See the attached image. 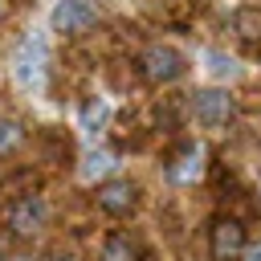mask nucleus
<instances>
[{
    "label": "nucleus",
    "mask_w": 261,
    "mask_h": 261,
    "mask_svg": "<svg viewBox=\"0 0 261 261\" xmlns=\"http://www.w3.org/2000/svg\"><path fill=\"white\" fill-rule=\"evenodd\" d=\"M12 73L24 90H41V82H45V37L41 33L20 41V49L12 57Z\"/></svg>",
    "instance_id": "nucleus-1"
},
{
    "label": "nucleus",
    "mask_w": 261,
    "mask_h": 261,
    "mask_svg": "<svg viewBox=\"0 0 261 261\" xmlns=\"http://www.w3.org/2000/svg\"><path fill=\"white\" fill-rule=\"evenodd\" d=\"M45 220H49V204H45V196H37V192L16 196L12 208H8V228H12L16 237H33V232H41Z\"/></svg>",
    "instance_id": "nucleus-2"
},
{
    "label": "nucleus",
    "mask_w": 261,
    "mask_h": 261,
    "mask_svg": "<svg viewBox=\"0 0 261 261\" xmlns=\"http://www.w3.org/2000/svg\"><path fill=\"white\" fill-rule=\"evenodd\" d=\"M208 253H212V261H237L245 253V228H241V220H232V216L216 220L212 237H208Z\"/></svg>",
    "instance_id": "nucleus-3"
},
{
    "label": "nucleus",
    "mask_w": 261,
    "mask_h": 261,
    "mask_svg": "<svg viewBox=\"0 0 261 261\" xmlns=\"http://www.w3.org/2000/svg\"><path fill=\"white\" fill-rule=\"evenodd\" d=\"M184 53L179 49H171V45H151L147 53H143V73L151 77V82H175V77H184Z\"/></svg>",
    "instance_id": "nucleus-4"
},
{
    "label": "nucleus",
    "mask_w": 261,
    "mask_h": 261,
    "mask_svg": "<svg viewBox=\"0 0 261 261\" xmlns=\"http://www.w3.org/2000/svg\"><path fill=\"white\" fill-rule=\"evenodd\" d=\"M192 114L204 126H224L232 118V98L224 90H196L192 94Z\"/></svg>",
    "instance_id": "nucleus-5"
},
{
    "label": "nucleus",
    "mask_w": 261,
    "mask_h": 261,
    "mask_svg": "<svg viewBox=\"0 0 261 261\" xmlns=\"http://www.w3.org/2000/svg\"><path fill=\"white\" fill-rule=\"evenodd\" d=\"M94 20H98L94 0H57V8H53V29L57 33H82Z\"/></svg>",
    "instance_id": "nucleus-6"
},
{
    "label": "nucleus",
    "mask_w": 261,
    "mask_h": 261,
    "mask_svg": "<svg viewBox=\"0 0 261 261\" xmlns=\"http://www.w3.org/2000/svg\"><path fill=\"white\" fill-rule=\"evenodd\" d=\"M135 204H139V188L130 179H110V184L98 188V208L110 212V216H126Z\"/></svg>",
    "instance_id": "nucleus-7"
},
{
    "label": "nucleus",
    "mask_w": 261,
    "mask_h": 261,
    "mask_svg": "<svg viewBox=\"0 0 261 261\" xmlns=\"http://www.w3.org/2000/svg\"><path fill=\"white\" fill-rule=\"evenodd\" d=\"M200 171H204V147H200V143H188V147L175 155V163L167 167V175H171L175 184H192Z\"/></svg>",
    "instance_id": "nucleus-8"
},
{
    "label": "nucleus",
    "mask_w": 261,
    "mask_h": 261,
    "mask_svg": "<svg viewBox=\"0 0 261 261\" xmlns=\"http://www.w3.org/2000/svg\"><path fill=\"white\" fill-rule=\"evenodd\" d=\"M102 261H139V245H135L126 232H114V237H106V245H102Z\"/></svg>",
    "instance_id": "nucleus-9"
},
{
    "label": "nucleus",
    "mask_w": 261,
    "mask_h": 261,
    "mask_svg": "<svg viewBox=\"0 0 261 261\" xmlns=\"http://www.w3.org/2000/svg\"><path fill=\"white\" fill-rule=\"evenodd\" d=\"M106 118H110V102L106 98H90L86 106H82V130H102L106 126Z\"/></svg>",
    "instance_id": "nucleus-10"
},
{
    "label": "nucleus",
    "mask_w": 261,
    "mask_h": 261,
    "mask_svg": "<svg viewBox=\"0 0 261 261\" xmlns=\"http://www.w3.org/2000/svg\"><path fill=\"white\" fill-rule=\"evenodd\" d=\"M110 167H114V155H110V151H86L82 175H86V179H98V175H106Z\"/></svg>",
    "instance_id": "nucleus-11"
},
{
    "label": "nucleus",
    "mask_w": 261,
    "mask_h": 261,
    "mask_svg": "<svg viewBox=\"0 0 261 261\" xmlns=\"http://www.w3.org/2000/svg\"><path fill=\"white\" fill-rule=\"evenodd\" d=\"M208 69H212V77H237V73H241V65H237L228 53H216V49L208 53Z\"/></svg>",
    "instance_id": "nucleus-12"
},
{
    "label": "nucleus",
    "mask_w": 261,
    "mask_h": 261,
    "mask_svg": "<svg viewBox=\"0 0 261 261\" xmlns=\"http://www.w3.org/2000/svg\"><path fill=\"white\" fill-rule=\"evenodd\" d=\"M16 143H20V122L0 118V155H4V151H12Z\"/></svg>",
    "instance_id": "nucleus-13"
},
{
    "label": "nucleus",
    "mask_w": 261,
    "mask_h": 261,
    "mask_svg": "<svg viewBox=\"0 0 261 261\" xmlns=\"http://www.w3.org/2000/svg\"><path fill=\"white\" fill-rule=\"evenodd\" d=\"M241 257H245V261H261V245H245Z\"/></svg>",
    "instance_id": "nucleus-14"
},
{
    "label": "nucleus",
    "mask_w": 261,
    "mask_h": 261,
    "mask_svg": "<svg viewBox=\"0 0 261 261\" xmlns=\"http://www.w3.org/2000/svg\"><path fill=\"white\" fill-rule=\"evenodd\" d=\"M53 261H77V257H69V253H61V257H53Z\"/></svg>",
    "instance_id": "nucleus-15"
},
{
    "label": "nucleus",
    "mask_w": 261,
    "mask_h": 261,
    "mask_svg": "<svg viewBox=\"0 0 261 261\" xmlns=\"http://www.w3.org/2000/svg\"><path fill=\"white\" fill-rule=\"evenodd\" d=\"M8 261H37V257H8Z\"/></svg>",
    "instance_id": "nucleus-16"
},
{
    "label": "nucleus",
    "mask_w": 261,
    "mask_h": 261,
    "mask_svg": "<svg viewBox=\"0 0 261 261\" xmlns=\"http://www.w3.org/2000/svg\"><path fill=\"white\" fill-rule=\"evenodd\" d=\"M0 261H4V249H0Z\"/></svg>",
    "instance_id": "nucleus-17"
}]
</instances>
